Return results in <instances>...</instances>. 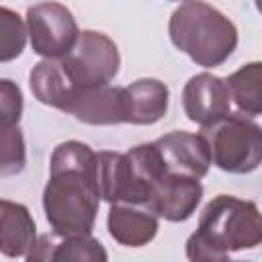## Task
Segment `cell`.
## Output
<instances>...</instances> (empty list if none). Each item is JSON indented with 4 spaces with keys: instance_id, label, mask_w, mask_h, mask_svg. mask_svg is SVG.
<instances>
[{
    "instance_id": "6da1fadb",
    "label": "cell",
    "mask_w": 262,
    "mask_h": 262,
    "mask_svg": "<svg viewBox=\"0 0 262 262\" xmlns=\"http://www.w3.org/2000/svg\"><path fill=\"white\" fill-rule=\"evenodd\" d=\"M100 205L96 182V151L82 141L59 143L49 162L43 188V211L53 231L92 233Z\"/></svg>"
},
{
    "instance_id": "7a4b0ae2",
    "label": "cell",
    "mask_w": 262,
    "mask_h": 262,
    "mask_svg": "<svg viewBox=\"0 0 262 262\" xmlns=\"http://www.w3.org/2000/svg\"><path fill=\"white\" fill-rule=\"evenodd\" d=\"M260 242L258 205L233 194H217L205 205L196 231L186 239V258L192 262H223L231 252L252 250Z\"/></svg>"
},
{
    "instance_id": "3957f363",
    "label": "cell",
    "mask_w": 262,
    "mask_h": 262,
    "mask_svg": "<svg viewBox=\"0 0 262 262\" xmlns=\"http://www.w3.org/2000/svg\"><path fill=\"white\" fill-rule=\"evenodd\" d=\"M170 41L196 66L217 68L237 47L235 25L215 6L188 0L180 4L168 23Z\"/></svg>"
},
{
    "instance_id": "277c9868",
    "label": "cell",
    "mask_w": 262,
    "mask_h": 262,
    "mask_svg": "<svg viewBox=\"0 0 262 262\" xmlns=\"http://www.w3.org/2000/svg\"><path fill=\"white\" fill-rule=\"evenodd\" d=\"M211 164L229 174H250L262 162V131L244 113H229L217 123L203 127Z\"/></svg>"
},
{
    "instance_id": "5b68a950",
    "label": "cell",
    "mask_w": 262,
    "mask_h": 262,
    "mask_svg": "<svg viewBox=\"0 0 262 262\" xmlns=\"http://www.w3.org/2000/svg\"><path fill=\"white\" fill-rule=\"evenodd\" d=\"M74 88H98L115 80L121 66L117 43L98 31H82L74 47L59 57Z\"/></svg>"
},
{
    "instance_id": "8992f818",
    "label": "cell",
    "mask_w": 262,
    "mask_h": 262,
    "mask_svg": "<svg viewBox=\"0 0 262 262\" xmlns=\"http://www.w3.org/2000/svg\"><path fill=\"white\" fill-rule=\"evenodd\" d=\"M27 35L37 55L59 59L74 47L80 31L70 8L49 0L27 10Z\"/></svg>"
},
{
    "instance_id": "52a82bcc",
    "label": "cell",
    "mask_w": 262,
    "mask_h": 262,
    "mask_svg": "<svg viewBox=\"0 0 262 262\" xmlns=\"http://www.w3.org/2000/svg\"><path fill=\"white\" fill-rule=\"evenodd\" d=\"M96 182L100 199L106 203H147L149 182L139 174L129 154L98 151L96 154Z\"/></svg>"
},
{
    "instance_id": "ba28073f",
    "label": "cell",
    "mask_w": 262,
    "mask_h": 262,
    "mask_svg": "<svg viewBox=\"0 0 262 262\" xmlns=\"http://www.w3.org/2000/svg\"><path fill=\"white\" fill-rule=\"evenodd\" d=\"M182 106L186 117L201 127L217 123L231 113V98L225 80L207 72L192 76L184 84Z\"/></svg>"
},
{
    "instance_id": "9c48e42d",
    "label": "cell",
    "mask_w": 262,
    "mask_h": 262,
    "mask_svg": "<svg viewBox=\"0 0 262 262\" xmlns=\"http://www.w3.org/2000/svg\"><path fill=\"white\" fill-rule=\"evenodd\" d=\"M166 172L190 178H203L211 166V154L205 137L188 131H170L154 141Z\"/></svg>"
},
{
    "instance_id": "30bf717a",
    "label": "cell",
    "mask_w": 262,
    "mask_h": 262,
    "mask_svg": "<svg viewBox=\"0 0 262 262\" xmlns=\"http://www.w3.org/2000/svg\"><path fill=\"white\" fill-rule=\"evenodd\" d=\"M203 199V186L199 178L170 174L160 176L149 190V205L158 213V217L178 223L186 221L199 207Z\"/></svg>"
},
{
    "instance_id": "8fae6325",
    "label": "cell",
    "mask_w": 262,
    "mask_h": 262,
    "mask_svg": "<svg viewBox=\"0 0 262 262\" xmlns=\"http://www.w3.org/2000/svg\"><path fill=\"white\" fill-rule=\"evenodd\" d=\"M106 250L92 233L49 231L37 237L29 262H106Z\"/></svg>"
},
{
    "instance_id": "7c38bea8",
    "label": "cell",
    "mask_w": 262,
    "mask_h": 262,
    "mask_svg": "<svg viewBox=\"0 0 262 262\" xmlns=\"http://www.w3.org/2000/svg\"><path fill=\"white\" fill-rule=\"evenodd\" d=\"M61 111L88 125L125 123L123 88L111 84L98 88H74Z\"/></svg>"
},
{
    "instance_id": "4fadbf2b",
    "label": "cell",
    "mask_w": 262,
    "mask_h": 262,
    "mask_svg": "<svg viewBox=\"0 0 262 262\" xmlns=\"http://www.w3.org/2000/svg\"><path fill=\"white\" fill-rule=\"evenodd\" d=\"M106 227L117 244L141 248L156 237L160 217L149 203H111Z\"/></svg>"
},
{
    "instance_id": "5bb4252c",
    "label": "cell",
    "mask_w": 262,
    "mask_h": 262,
    "mask_svg": "<svg viewBox=\"0 0 262 262\" xmlns=\"http://www.w3.org/2000/svg\"><path fill=\"white\" fill-rule=\"evenodd\" d=\"M168 86L156 78H141L123 88L125 123L154 125L168 111Z\"/></svg>"
},
{
    "instance_id": "9a60e30c",
    "label": "cell",
    "mask_w": 262,
    "mask_h": 262,
    "mask_svg": "<svg viewBox=\"0 0 262 262\" xmlns=\"http://www.w3.org/2000/svg\"><path fill=\"white\" fill-rule=\"evenodd\" d=\"M37 242V225L29 209L20 203L0 199V254L27 258Z\"/></svg>"
},
{
    "instance_id": "2e32d148",
    "label": "cell",
    "mask_w": 262,
    "mask_h": 262,
    "mask_svg": "<svg viewBox=\"0 0 262 262\" xmlns=\"http://www.w3.org/2000/svg\"><path fill=\"white\" fill-rule=\"evenodd\" d=\"M29 86H31L33 96L41 104H47V106H53L59 111L63 108V104L68 102V98L74 90L72 82L68 80L66 72L61 68V61L59 59H47V57H43L31 70Z\"/></svg>"
},
{
    "instance_id": "e0dca14e",
    "label": "cell",
    "mask_w": 262,
    "mask_h": 262,
    "mask_svg": "<svg viewBox=\"0 0 262 262\" xmlns=\"http://www.w3.org/2000/svg\"><path fill=\"white\" fill-rule=\"evenodd\" d=\"M229 98L235 102L239 113L258 117L262 113V63L252 61L242 66L225 78Z\"/></svg>"
},
{
    "instance_id": "ac0fdd59",
    "label": "cell",
    "mask_w": 262,
    "mask_h": 262,
    "mask_svg": "<svg viewBox=\"0 0 262 262\" xmlns=\"http://www.w3.org/2000/svg\"><path fill=\"white\" fill-rule=\"evenodd\" d=\"M27 166L25 137L18 125H0V178L16 176Z\"/></svg>"
},
{
    "instance_id": "d6986e66",
    "label": "cell",
    "mask_w": 262,
    "mask_h": 262,
    "mask_svg": "<svg viewBox=\"0 0 262 262\" xmlns=\"http://www.w3.org/2000/svg\"><path fill=\"white\" fill-rule=\"evenodd\" d=\"M27 45V25L23 18L6 8L0 6V63L16 59Z\"/></svg>"
},
{
    "instance_id": "ffe728a7",
    "label": "cell",
    "mask_w": 262,
    "mask_h": 262,
    "mask_svg": "<svg viewBox=\"0 0 262 262\" xmlns=\"http://www.w3.org/2000/svg\"><path fill=\"white\" fill-rule=\"evenodd\" d=\"M23 117V92L16 82L0 78V125H18Z\"/></svg>"
}]
</instances>
